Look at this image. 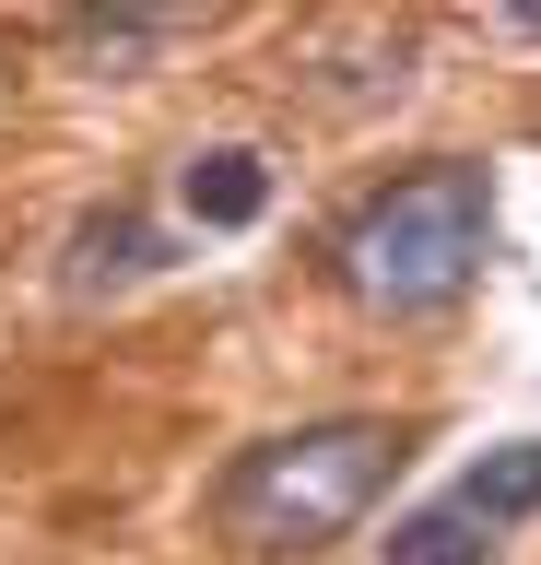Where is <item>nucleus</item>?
I'll use <instances>...</instances> for the list:
<instances>
[{"instance_id": "nucleus-3", "label": "nucleus", "mask_w": 541, "mask_h": 565, "mask_svg": "<svg viewBox=\"0 0 541 565\" xmlns=\"http://www.w3.org/2000/svg\"><path fill=\"white\" fill-rule=\"evenodd\" d=\"M153 259H165V236H153L130 201H107V212H83L72 224V259H59V295H118V282H142Z\"/></svg>"}, {"instance_id": "nucleus-4", "label": "nucleus", "mask_w": 541, "mask_h": 565, "mask_svg": "<svg viewBox=\"0 0 541 565\" xmlns=\"http://www.w3.org/2000/svg\"><path fill=\"white\" fill-rule=\"evenodd\" d=\"M188 224H213V236H236V224H259L271 212V166H259L248 141H213V153H188Z\"/></svg>"}, {"instance_id": "nucleus-5", "label": "nucleus", "mask_w": 541, "mask_h": 565, "mask_svg": "<svg viewBox=\"0 0 541 565\" xmlns=\"http://www.w3.org/2000/svg\"><path fill=\"white\" fill-rule=\"evenodd\" d=\"M483 554H495V530L470 519L459 494H435V507H412V519L389 530V554H377V565H483Z\"/></svg>"}, {"instance_id": "nucleus-6", "label": "nucleus", "mask_w": 541, "mask_h": 565, "mask_svg": "<svg viewBox=\"0 0 541 565\" xmlns=\"http://www.w3.org/2000/svg\"><path fill=\"white\" fill-rule=\"evenodd\" d=\"M459 507H470L483 530L530 519V507H541V436H518V448H483V459L459 471Z\"/></svg>"}, {"instance_id": "nucleus-2", "label": "nucleus", "mask_w": 541, "mask_h": 565, "mask_svg": "<svg viewBox=\"0 0 541 565\" xmlns=\"http://www.w3.org/2000/svg\"><path fill=\"white\" fill-rule=\"evenodd\" d=\"M483 166H412L389 177L377 201L342 224V295L377 318H435V307H459L470 271H483Z\"/></svg>"}, {"instance_id": "nucleus-7", "label": "nucleus", "mask_w": 541, "mask_h": 565, "mask_svg": "<svg viewBox=\"0 0 541 565\" xmlns=\"http://www.w3.org/2000/svg\"><path fill=\"white\" fill-rule=\"evenodd\" d=\"M153 35H165V12H83L72 47H83V60H142Z\"/></svg>"}, {"instance_id": "nucleus-1", "label": "nucleus", "mask_w": 541, "mask_h": 565, "mask_svg": "<svg viewBox=\"0 0 541 565\" xmlns=\"http://www.w3.org/2000/svg\"><path fill=\"white\" fill-rule=\"evenodd\" d=\"M400 471V436L377 413H329V424H294V436H259V448L224 459L213 483V530L236 542L248 565H283V554H318L389 494Z\"/></svg>"}]
</instances>
